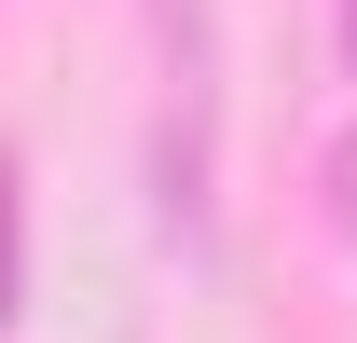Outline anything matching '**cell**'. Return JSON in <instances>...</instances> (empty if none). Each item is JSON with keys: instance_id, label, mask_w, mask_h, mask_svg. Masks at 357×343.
Wrapping results in <instances>:
<instances>
[{"instance_id": "1", "label": "cell", "mask_w": 357, "mask_h": 343, "mask_svg": "<svg viewBox=\"0 0 357 343\" xmlns=\"http://www.w3.org/2000/svg\"><path fill=\"white\" fill-rule=\"evenodd\" d=\"M165 14V137H151V192L165 234L206 247V192H220V14L206 0H151Z\"/></svg>"}, {"instance_id": "2", "label": "cell", "mask_w": 357, "mask_h": 343, "mask_svg": "<svg viewBox=\"0 0 357 343\" xmlns=\"http://www.w3.org/2000/svg\"><path fill=\"white\" fill-rule=\"evenodd\" d=\"M28 302V192H14V151H0V330Z\"/></svg>"}, {"instance_id": "3", "label": "cell", "mask_w": 357, "mask_h": 343, "mask_svg": "<svg viewBox=\"0 0 357 343\" xmlns=\"http://www.w3.org/2000/svg\"><path fill=\"white\" fill-rule=\"evenodd\" d=\"M330 220H344V247H357V124L330 137Z\"/></svg>"}, {"instance_id": "4", "label": "cell", "mask_w": 357, "mask_h": 343, "mask_svg": "<svg viewBox=\"0 0 357 343\" xmlns=\"http://www.w3.org/2000/svg\"><path fill=\"white\" fill-rule=\"evenodd\" d=\"M344 55H357V0H344Z\"/></svg>"}]
</instances>
